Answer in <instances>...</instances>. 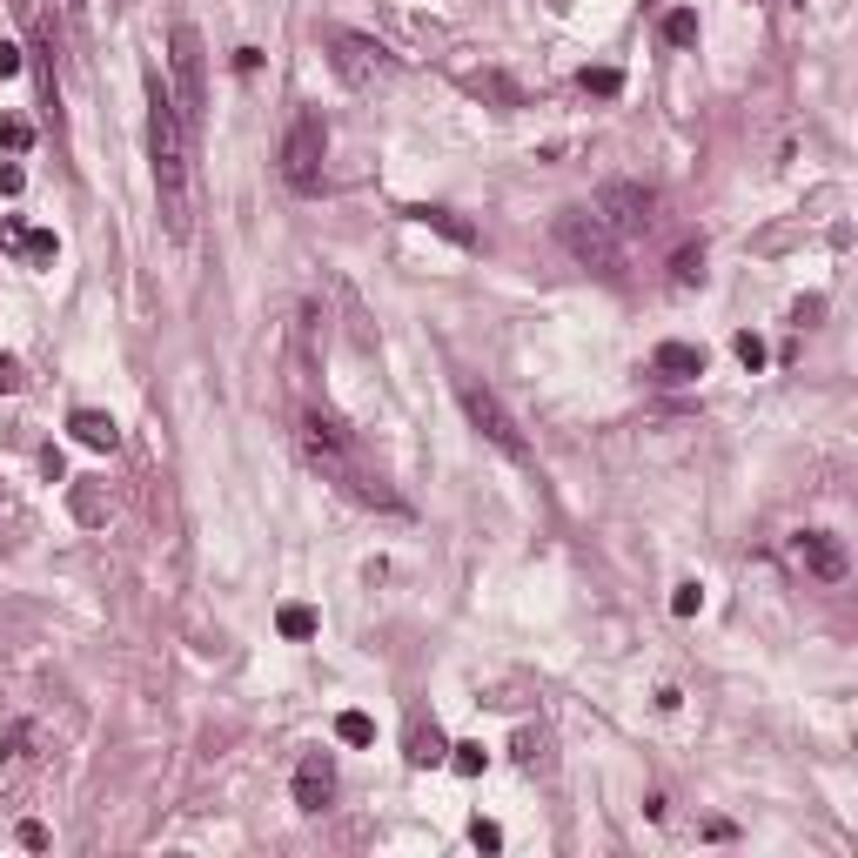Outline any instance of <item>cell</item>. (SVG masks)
<instances>
[{"label":"cell","mask_w":858,"mask_h":858,"mask_svg":"<svg viewBox=\"0 0 858 858\" xmlns=\"http://www.w3.org/2000/svg\"><path fill=\"white\" fill-rule=\"evenodd\" d=\"M148 168H155L168 242H188L195 235V148H188V121H181V101L161 81V68H148Z\"/></svg>","instance_id":"1"},{"label":"cell","mask_w":858,"mask_h":858,"mask_svg":"<svg viewBox=\"0 0 858 858\" xmlns=\"http://www.w3.org/2000/svg\"><path fill=\"white\" fill-rule=\"evenodd\" d=\"M302 456H309L322 476H336L356 503H369V510H396V517H403V497L389 490L383 476L362 470V456H356V443H349V429L342 423H329V416H302Z\"/></svg>","instance_id":"2"},{"label":"cell","mask_w":858,"mask_h":858,"mask_svg":"<svg viewBox=\"0 0 858 858\" xmlns=\"http://www.w3.org/2000/svg\"><path fill=\"white\" fill-rule=\"evenodd\" d=\"M168 68H175L181 121H188V135H195V128H202V114H208V47H202V27H195V21L168 27Z\"/></svg>","instance_id":"3"},{"label":"cell","mask_w":858,"mask_h":858,"mask_svg":"<svg viewBox=\"0 0 858 858\" xmlns=\"http://www.w3.org/2000/svg\"><path fill=\"white\" fill-rule=\"evenodd\" d=\"M282 181H289L295 195H322V161H329V128H322L316 108H302L289 121V135H282Z\"/></svg>","instance_id":"4"},{"label":"cell","mask_w":858,"mask_h":858,"mask_svg":"<svg viewBox=\"0 0 858 858\" xmlns=\"http://www.w3.org/2000/svg\"><path fill=\"white\" fill-rule=\"evenodd\" d=\"M456 403H463V416H470V429L490 443V450H503L510 463H530V443H523V429H517V416L503 409V396L497 389H483V383H456Z\"/></svg>","instance_id":"5"},{"label":"cell","mask_w":858,"mask_h":858,"mask_svg":"<svg viewBox=\"0 0 858 858\" xmlns=\"http://www.w3.org/2000/svg\"><path fill=\"white\" fill-rule=\"evenodd\" d=\"M329 68L349 81L356 94H369L376 81L396 74V54H389L376 34H356V27H329Z\"/></svg>","instance_id":"6"},{"label":"cell","mask_w":858,"mask_h":858,"mask_svg":"<svg viewBox=\"0 0 858 858\" xmlns=\"http://www.w3.org/2000/svg\"><path fill=\"white\" fill-rule=\"evenodd\" d=\"M557 242H564L584 269H597V275H617V262H624V242L604 228L597 208H564V215H557Z\"/></svg>","instance_id":"7"},{"label":"cell","mask_w":858,"mask_h":858,"mask_svg":"<svg viewBox=\"0 0 858 858\" xmlns=\"http://www.w3.org/2000/svg\"><path fill=\"white\" fill-rule=\"evenodd\" d=\"M590 208L604 215V228L617 235V242H631V235H651L657 228V188H644V181H604Z\"/></svg>","instance_id":"8"},{"label":"cell","mask_w":858,"mask_h":858,"mask_svg":"<svg viewBox=\"0 0 858 858\" xmlns=\"http://www.w3.org/2000/svg\"><path fill=\"white\" fill-rule=\"evenodd\" d=\"M791 564L805 570V577H818V584H845L852 557H845V543H838L832 530H798V537H791Z\"/></svg>","instance_id":"9"},{"label":"cell","mask_w":858,"mask_h":858,"mask_svg":"<svg viewBox=\"0 0 858 858\" xmlns=\"http://www.w3.org/2000/svg\"><path fill=\"white\" fill-rule=\"evenodd\" d=\"M41 771V724H21L14 738H7V751H0V812L21 798V785Z\"/></svg>","instance_id":"10"},{"label":"cell","mask_w":858,"mask_h":858,"mask_svg":"<svg viewBox=\"0 0 858 858\" xmlns=\"http://www.w3.org/2000/svg\"><path fill=\"white\" fill-rule=\"evenodd\" d=\"M336 798V765H329V751H309L302 765H295V805L302 812H322Z\"/></svg>","instance_id":"11"},{"label":"cell","mask_w":858,"mask_h":858,"mask_svg":"<svg viewBox=\"0 0 858 858\" xmlns=\"http://www.w3.org/2000/svg\"><path fill=\"white\" fill-rule=\"evenodd\" d=\"M651 369L664 376V383H698V376H704V349H698V342H657Z\"/></svg>","instance_id":"12"},{"label":"cell","mask_w":858,"mask_h":858,"mask_svg":"<svg viewBox=\"0 0 858 858\" xmlns=\"http://www.w3.org/2000/svg\"><path fill=\"white\" fill-rule=\"evenodd\" d=\"M68 429H74V443H88V450H114V443H121L114 416H101V409H74Z\"/></svg>","instance_id":"13"},{"label":"cell","mask_w":858,"mask_h":858,"mask_svg":"<svg viewBox=\"0 0 858 858\" xmlns=\"http://www.w3.org/2000/svg\"><path fill=\"white\" fill-rule=\"evenodd\" d=\"M409 222H423V228H436V235H450L456 249H476V228L470 222H456L450 208H429V202H416V208H403Z\"/></svg>","instance_id":"14"},{"label":"cell","mask_w":858,"mask_h":858,"mask_svg":"<svg viewBox=\"0 0 858 858\" xmlns=\"http://www.w3.org/2000/svg\"><path fill=\"white\" fill-rule=\"evenodd\" d=\"M416 771H429V765H450V745H443V731L436 724H409V751H403Z\"/></svg>","instance_id":"15"},{"label":"cell","mask_w":858,"mask_h":858,"mask_svg":"<svg viewBox=\"0 0 858 858\" xmlns=\"http://www.w3.org/2000/svg\"><path fill=\"white\" fill-rule=\"evenodd\" d=\"M275 631L289 637V644H309V637L322 631V617L309 604H282V610H275Z\"/></svg>","instance_id":"16"},{"label":"cell","mask_w":858,"mask_h":858,"mask_svg":"<svg viewBox=\"0 0 858 858\" xmlns=\"http://www.w3.org/2000/svg\"><path fill=\"white\" fill-rule=\"evenodd\" d=\"M671 282H678V289L704 282V242H691V249H678V255H671Z\"/></svg>","instance_id":"17"},{"label":"cell","mask_w":858,"mask_h":858,"mask_svg":"<svg viewBox=\"0 0 858 858\" xmlns=\"http://www.w3.org/2000/svg\"><path fill=\"white\" fill-rule=\"evenodd\" d=\"M336 738H342V745H376V718H369V711H342Z\"/></svg>","instance_id":"18"},{"label":"cell","mask_w":858,"mask_h":858,"mask_svg":"<svg viewBox=\"0 0 858 858\" xmlns=\"http://www.w3.org/2000/svg\"><path fill=\"white\" fill-rule=\"evenodd\" d=\"M14 255H27V262H54V255H61V242H54L47 228H21V242H14Z\"/></svg>","instance_id":"19"},{"label":"cell","mask_w":858,"mask_h":858,"mask_svg":"<svg viewBox=\"0 0 858 858\" xmlns=\"http://www.w3.org/2000/svg\"><path fill=\"white\" fill-rule=\"evenodd\" d=\"M664 41H671V47H691V41H698V14H691V7L664 14Z\"/></svg>","instance_id":"20"},{"label":"cell","mask_w":858,"mask_h":858,"mask_svg":"<svg viewBox=\"0 0 858 858\" xmlns=\"http://www.w3.org/2000/svg\"><path fill=\"white\" fill-rule=\"evenodd\" d=\"M0 148H7V155H27V148H34V128H27L21 114H7V121H0Z\"/></svg>","instance_id":"21"},{"label":"cell","mask_w":858,"mask_h":858,"mask_svg":"<svg viewBox=\"0 0 858 858\" xmlns=\"http://www.w3.org/2000/svg\"><path fill=\"white\" fill-rule=\"evenodd\" d=\"M584 94L610 101V94H624V74H617V68H584Z\"/></svg>","instance_id":"22"},{"label":"cell","mask_w":858,"mask_h":858,"mask_svg":"<svg viewBox=\"0 0 858 858\" xmlns=\"http://www.w3.org/2000/svg\"><path fill=\"white\" fill-rule=\"evenodd\" d=\"M450 765L463 771V778H476V771L490 765V751H483V745H450Z\"/></svg>","instance_id":"23"},{"label":"cell","mask_w":858,"mask_h":858,"mask_svg":"<svg viewBox=\"0 0 858 858\" xmlns=\"http://www.w3.org/2000/svg\"><path fill=\"white\" fill-rule=\"evenodd\" d=\"M671 610H678V617H698V610H704V590H698V584H678Z\"/></svg>","instance_id":"24"},{"label":"cell","mask_w":858,"mask_h":858,"mask_svg":"<svg viewBox=\"0 0 858 858\" xmlns=\"http://www.w3.org/2000/svg\"><path fill=\"white\" fill-rule=\"evenodd\" d=\"M470 845H476V852H497V845H503V832L490 825V818H476V825H470Z\"/></svg>","instance_id":"25"},{"label":"cell","mask_w":858,"mask_h":858,"mask_svg":"<svg viewBox=\"0 0 858 858\" xmlns=\"http://www.w3.org/2000/svg\"><path fill=\"white\" fill-rule=\"evenodd\" d=\"M738 362L758 376V369H765V342H758V336H738Z\"/></svg>","instance_id":"26"},{"label":"cell","mask_w":858,"mask_h":858,"mask_svg":"<svg viewBox=\"0 0 858 858\" xmlns=\"http://www.w3.org/2000/svg\"><path fill=\"white\" fill-rule=\"evenodd\" d=\"M27 188V168L21 161H0V195H21Z\"/></svg>","instance_id":"27"},{"label":"cell","mask_w":858,"mask_h":858,"mask_svg":"<svg viewBox=\"0 0 858 858\" xmlns=\"http://www.w3.org/2000/svg\"><path fill=\"white\" fill-rule=\"evenodd\" d=\"M476 88H483V94H497L503 108H517V101H523V94H517V88H510V81H503V74H490V81H476Z\"/></svg>","instance_id":"28"},{"label":"cell","mask_w":858,"mask_h":858,"mask_svg":"<svg viewBox=\"0 0 858 858\" xmlns=\"http://www.w3.org/2000/svg\"><path fill=\"white\" fill-rule=\"evenodd\" d=\"M21 845L27 852H47V825L41 818H21Z\"/></svg>","instance_id":"29"},{"label":"cell","mask_w":858,"mask_h":858,"mask_svg":"<svg viewBox=\"0 0 858 858\" xmlns=\"http://www.w3.org/2000/svg\"><path fill=\"white\" fill-rule=\"evenodd\" d=\"M74 510H81V523H101V497L94 490H74Z\"/></svg>","instance_id":"30"},{"label":"cell","mask_w":858,"mask_h":858,"mask_svg":"<svg viewBox=\"0 0 858 858\" xmlns=\"http://www.w3.org/2000/svg\"><path fill=\"white\" fill-rule=\"evenodd\" d=\"M14 74H21V47L0 41V81H14Z\"/></svg>","instance_id":"31"},{"label":"cell","mask_w":858,"mask_h":858,"mask_svg":"<svg viewBox=\"0 0 858 858\" xmlns=\"http://www.w3.org/2000/svg\"><path fill=\"white\" fill-rule=\"evenodd\" d=\"M14 389H21V362L0 356V396H14Z\"/></svg>","instance_id":"32"},{"label":"cell","mask_w":858,"mask_h":858,"mask_svg":"<svg viewBox=\"0 0 858 858\" xmlns=\"http://www.w3.org/2000/svg\"><path fill=\"white\" fill-rule=\"evenodd\" d=\"M262 68V47H235V74H255Z\"/></svg>","instance_id":"33"},{"label":"cell","mask_w":858,"mask_h":858,"mask_svg":"<svg viewBox=\"0 0 858 858\" xmlns=\"http://www.w3.org/2000/svg\"><path fill=\"white\" fill-rule=\"evenodd\" d=\"M704 838H718V845H731V838H738V825H731V818H711V825H704Z\"/></svg>","instance_id":"34"},{"label":"cell","mask_w":858,"mask_h":858,"mask_svg":"<svg viewBox=\"0 0 858 858\" xmlns=\"http://www.w3.org/2000/svg\"><path fill=\"white\" fill-rule=\"evenodd\" d=\"M68 7H81V0H68Z\"/></svg>","instance_id":"35"}]
</instances>
